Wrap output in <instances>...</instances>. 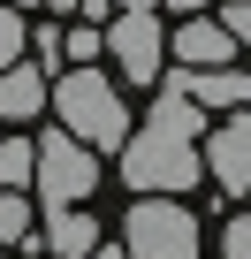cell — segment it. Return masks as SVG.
<instances>
[{"label": "cell", "instance_id": "cell-1", "mask_svg": "<svg viewBox=\"0 0 251 259\" xmlns=\"http://www.w3.org/2000/svg\"><path fill=\"white\" fill-rule=\"evenodd\" d=\"M153 114L130 122V138L114 145V168H122V191H198L206 183V160H198V130H206V107L183 99L175 84H153Z\"/></svg>", "mask_w": 251, "mask_h": 259}, {"label": "cell", "instance_id": "cell-2", "mask_svg": "<svg viewBox=\"0 0 251 259\" xmlns=\"http://www.w3.org/2000/svg\"><path fill=\"white\" fill-rule=\"evenodd\" d=\"M46 99H54L61 130L84 138L91 153H114L122 138H130V107H122V92H114V76L99 61H61V76L46 84Z\"/></svg>", "mask_w": 251, "mask_h": 259}, {"label": "cell", "instance_id": "cell-3", "mask_svg": "<svg viewBox=\"0 0 251 259\" xmlns=\"http://www.w3.org/2000/svg\"><path fill=\"white\" fill-rule=\"evenodd\" d=\"M206 229L175 191H137L122 213V259H198Z\"/></svg>", "mask_w": 251, "mask_h": 259}, {"label": "cell", "instance_id": "cell-4", "mask_svg": "<svg viewBox=\"0 0 251 259\" xmlns=\"http://www.w3.org/2000/svg\"><path fill=\"white\" fill-rule=\"evenodd\" d=\"M31 191L46 206H84L99 191V153L84 138H69V130H46V138H31Z\"/></svg>", "mask_w": 251, "mask_h": 259}, {"label": "cell", "instance_id": "cell-5", "mask_svg": "<svg viewBox=\"0 0 251 259\" xmlns=\"http://www.w3.org/2000/svg\"><path fill=\"white\" fill-rule=\"evenodd\" d=\"M168 31H160V16L153 8H107V23H99V61H114V76L122 84H153L160 76V61H168V46H160Z\"/></svg>", "mask_w": 251, "mask_h": 259}, {"label": "cell", "instance_id": "cell-6", "mask_svg": "<svg viewBox=\"0 0 251 259\" xmlns=\"http://www.w3.org/2000/svg\"><path fill=\"white\" fill-rule=\"evenodd\" d=\"M198 160H206L213 191H228V198L251 191V114L243 107H221V122L198 130Z\"/></svg>", "mask_w": 251, "mask_h": 259}, {"label": "cell", "instance_id": "cell-7", "mask_svg": "<svg viewBox=\"0 0 251 259\" xmlns=\"http://www.w3.org/2000/svg\"><path fill=\"white\" fill-rule=\"evenodd\" d=\"M153 84H175L183 99H198L206 114H221V107H251V76L243 69H228V61H213V69H190V61H160V76Z\"/></svg>", "mask_w": 251, "mask_h": 259}, {"label": "cell", "instance_id": "cell-8", "mask_svg": "<svg viewBox=\"0 0 251 259\" xmlns=\"http://www.w3.org/2000/svg\"><path fill=\"white\" fill-rule=\"evenodd\" d=\"M31 236H38V251H54V259H84V251L99 244V221H91L84 206H46Z\"/></svg>", "mask_w": 251, "mask_h": 259}, {"label": "cell", "instance_id": "cell-9", "mask_svg": "<svg viewBox=\"0 0 251 259\" xmlns=\"http://www.w3.org/2000/svg\"><path fill=\"white\" fill-rule=\"evenodd\" d=\"M160 46H168L175 61H190V69H213V61H236V54H243V46H236V38H228L213 16H190V23H175V38H160Z\"/></svg>", "mask_w": 251, "mask_h": 259}, {"label": "cell", "instance_id": "cell-10", "mask_svg": "<svg viewBox=\"0 0 251 259\" xmlns=\"http://www.w3.org/2000/svg\"><path fill=\"white\" fill-rule=\"evenodd\" d=\"M31 114H46V69L8 61L0 69V122H31Z\"/></svg>", "mask_w": 251, "mask_h": 259}, {"label": "cell", "instance_id": "cell-11", "mask_svg": "<svg viewBox=\"0 0 251 259\" xmlns=\"http://www.w3.org/2000/svg\"><path fill=\"white\" fill-rule=\"evenodd\" d=\"M38 206H31V191H8V183H0V244H8V251H38Z\"/></svg>", "mask_w": 251, "mask_h": 259}, {"label": "cell", "instance_id": "cell-12", "mask_svg": "<svg viewBox=\"0 0 251 259\" xmlns=\"http://www.w3.org/2000/svg\"><path fill=\"white\" fill-rule=\"evenodd\" d=\"M0 183L31 191V138H8V130H0Z\"/></svg>", "mask_w": 251, "mask_h": 259}, {"label": "cell", "instance_id": "cell-13", "mask_svg": "<svg viewBox=\"0 0 251 259\" xmlns=\"http://www.w3.org/2000/svg\"><path fill=\"white\" fill-rule=\"evenodd\" d=\"M23 54H31V23H23V8H8V0H0V69L23 61Z\"/></svg>", "mask_w": 251, "mask_h": 259}, {"label": "cell", "instance_id": "cell-14", "mask_svg": "<svg viewBox=\"0 0 251 259\" xmlns=\"http://www.w3.org/2000/svg\"><path fill=\"white\" fill-rule=\"evenodd\" d=\"M61 61H99V23H91V16H76V23L61 31Z\"/></svg>", "mask_w": 251, "mask_h": 259}, {"label": "cell", "instance_id": "cell-15", "mask_svg": "<svg viewBox=\"0 0 251 259\" xmlns=\"http://www.w3.org/2000/svg\"><path fill=\"white\" fill-rule=\"evenodd\" d=\"M221 259H251V213H243V198H236V221L221 229Z\"/></svg>", "mask_w": 251, "mask_h": 259}, {"label": "cell", "instance_id": "cell-16", "mask_svg": "<svg viewBox=\"0 0 251 259\" xmlns=\"http://www.w3.org/2000/svg\"><path fill=\"white\" fill-rule=\"evenodd\" d=\"M213 23H221V31L243 46V38H251V0H221V16H213Z\"/></svg>", "mask_w": 251, "mask_h": 259}, {"label": "cell", "instance_id": "cell-17", "mask_svg": "<svg viewBox=\"0 0 251 259\" xmlns=\"http://www.w3.org/2000/svg\"><path fill=\"white\" fill-rule=\"evenodd\" d=\"M31 46H38V61H46V69H61V31H54V23H46V31H38Z\"/></svg>", "mask_w": 251, "mask_h": 259}, {"label": "cell", "instance_id": "cell-18", "mask_svg": "<svg viewBox=\"0 0 251 259\" xmlns=\"http://www.w3.org/2000/svg\"><path fill=\"white\" fill-rule=\"evenodd\" d=\"M84 259H122V251H114V244H91V251H84Z\"/></svg>", "mask_w": 251, "mask_h": 259}, {"label": "cell", "instance_id": "cell-19", "mask_svg": "<svg viewBox=\"0 0 251 259\" xmlns=\"http://www.w3.org/2000/svg\"><path fill=\"white\" fill-rule=\"evenodd\" d=\"M114 8H160V0H114Z\"/></svg>", "mask_w": 251, "mask_h": 259}, {"label": "cell", "instance_id": "cell-20", "mask_svg": "<svg viewBox=\"0 0 251 259\" xmlns=\"http://www.w3.org/2000/svg\"><path fill=\"white\" fill-rule=\"evenodd\" d=\"M175 8H213V0H175Z\"/></svg>", "mask_w": 251, "mask_h": 259}, {"label": "cell", "instance_id": "cell-21", "mask_svg": "<svg viewBox=\"0 0 251 259\" xmlns=\"http://www.w3.org/2000/svg\"><path fill=\"white\" fill-rule=\"evenodd\" d=\"M8 8H38V0H8Z\"/></svg>", "mask_w": 251, "mask_h": 259}, {"label": "cell", "instance_id": "cell-22", "mask_svg": "<svg viewBox=\"0 0 251 259\" xmlns=\"http://www.w3.org/2000/svg\"><path fill=\"white\" fill-rule=\"evenodd\" d=\"M46 8H76V0H46Z\"/></svg>", "mask_w": 251, "mask_h": 259}]
</instances>
